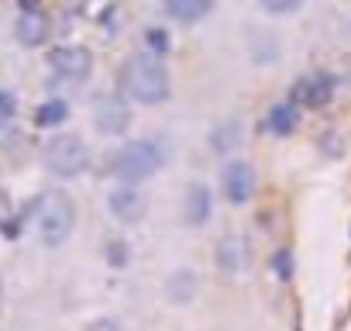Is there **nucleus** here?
Instances as JSON below:
<instances>
[{"label":"nucleus","instance_id":"nucleus-1","mask_svg":"<svg viewBox=\"0 0 351 331\" xmlns=\"http://www.w3.org/2000/svg\"><path fill=\"white\" fill-rule=\"evenodd\" d=\"M121 90L134 100V104H162L172 90V80H169V69L158 56L152 52H141L134 59H128L121 66Z\"/></svg>","mask_w":351,"mask_h":331},{"label":"nucleus","instance_id":"nucleus-2","mask_svg":"<svg viewBox=\"0 0 351 331\" xmlns=\"http://www.w3.org/2000/svg\"><path fill=\"white\" fill-rule=\"evenodd\" d=\"M114 176L121 180V183H141V180H148V176H155L158 170H162V148L155 145V141H148V138H138V141H128V145H121L117 152H114Z\"/></svg>","mask_w":351,"mask_h":331},{"label":"nucleus","instance_id":"nucleus-3","mask_svg":"<svg viewBox=\"0 0 351 331\" xmlns=\"http://www.w3.org/2000/svg\"><path fill=\"white\" fill-rule=\"evenodd\" d=\"M73 225H76V207H73L69 194L49 190L38 201V231H42V242L49 249H59L73 235Z\"/></svg>","mask_w":351,"mask_h":331},{"label":"nucleus","instance_id":"nucleus-4","mask_svg":"<svg viewBox=\"0 0 351 331\" xmlns=\"http://www.w3.org/2000/svg\"><path fill=\"white\" fill-rule=\"evenodd\" d=\"M45 166H49V173H56L62 180H73L90 166V148L76 135H59L45 145Z\"/></svg>","mask_w":351,"mask_h":331},{"label":"nucleus","instance_id":"nucleus-5","mask_svg":"<svg viewBox=\"0 0 351 331\" xmlns=\"http://www.w3.org/2000/svg\"><path fill=\"white\" fill-rule=\"evenodd\" d=\"M107 207H110V214H114L121 225H138V221H145V214H148V197H145L138 187L121 183V187L110 190Z\"/></svg>","mask_w":351,"mask_h":331},{"label":"nucleus","instance_id":"nucleus-6","mask_svg":"<svg viewBox=\"0 0 351 331\" xmlns=\"http://www.w3.org/2000/svg\"><path fill=\"white\" fill-rule=\"evenodd\" d=\"M49 66H52L56 76H62V80H76V83H80V80L90 76L93 59H90V52L80 49V45H59V49L49 52Z\"/></svg>","mask_w":351,"mask_h":331},{"label":"nucleus","instance_id":"nucleus-7","mask_svg":"<svg viewBox=\"0 0 351 331\" xmlns=\"http://www.w3.org/2000/svg\"><path fill=\"white\" fill-rule=\"evenodd\" d=\"M93 128L100 135H124L131 128V107L121 97H100L93 104Z\"/></svg>","mask_w":351,"mask_h":331},{"label":"nucleus","instance_id":"nucleus-8","mask_svg":"<svg viewBox=\"0 0 351 331\" xmlns=\"http://www.w3.org/2000/svg\"><path fill=\"white\" fill-rule=\"evenodd\" d=\"M221 187H224V197L231 204H248L252 194H255V170H252V162H245V159L228 162L224 176H221Z\"/></svg>","mask_w":351,"mask_h":331},{"label":"nucleus","instance_id":"nucleus-9","mask_svg":"<svg viewBox=\"0 0 351 331\" xmlns=\"http://www.w3.org/2000/svg\"><path fill=\"white\" fill-rule=\"evenodd\" d=\"M330 97H334V80H330V76H324V73L303 76V80L289 90L293 107H324Z\"/></svg>","mask_w":351,"mask_h":331},{"label":"nucleus","instance_id":"nucleus-10","mask_svg":"<svg viewBox=\"0 0 351 331\" xmlns=\"http://www.w3.org/2000/svg\"><path fill=\"white\" fill-rule=\"evenodd\" d=\"M210 211H214V194H210V187H207V183H193V187L186 190V201H183V218H186V225L204 228V225L210 221Z\"/></svg>","mask_w":351,"mask_h":331},{"label":"nucleus","instance_id":"nucleus-11","mask_svg":"<svg viewBox=\"0 0 351 331\" xmlns=\"http://www.w3.org/2000/svg\"><path fill=\"white\" fill-rule=\"evenodd\" d=\"M214 4L217 0H162V11L180 25H197L214 11Z\"/></svg>","mask_w":351,"mask_h":331},{"label":"nucleus","instance_id":"nucleus-12","mask_svg":"<svg viewBox=\"0 0 351 331\" xmlns=\"http://www.w3.org/2000/svg\"><path fill=\"white\" fill-rule=\"evenodd\" d=\"M165 297H169V304H176V307H186V304L197 297V273H193V269H176V273L165 279Z\"/></svg>","mask_w":351,"mask_h":331},{"label":"nucleus","instance_id":"nucleus-13","mask_svg":"<svg viewBox=\"0 0 351 331\" xmlns=\"http://www.w3.org/2000/svg\"><path fill=\"white\" fill-rule=\"evenodd\" d=\"M241 266H245V242L238 235H224L217 245V269L234 276V273H241Z\"/></svg>","mask_w":351,"mask_h":331},{"label":"nucleus","instance_id":"nucleus-14","mask_svg":"<svg viewBox=\"0 0 351 331\" xmlns=\"http://www.w3.org/2000/svg\"><path fill=\"white\" fill-rule=\"evenodd\" d=\"M18 38H21L25 45H42V42L49 38V21H45L38 11H25V14L18 18Z\"/></svg>","mask_w":351,"mask_h":331},{"label":"nucleus","instance_id":"nucleus-15","mask_svg":"<svg viewBox=\"0 0 351 331\" xmlns=\"http://www.w3.org/2000/svg\"><path fill=\"white\" fill-rule=\"evenodd\" d=\"M265 128H269L272 135H289V131L296 128V107H293V104H276V107L269 111V117H265Z\"/></svg>","mask_w":351,"mask_h":331},{"label":"nucleus","instance_id":"nucleus-16","mask_svg":"<svg viewBox=\"0 0 351 331\" xmlns=\"http://www.w3.org/2000/svg\"><path fill=\"white\" fill-rule=\"evenodd\" d=\"M238 138H241V124L238 121H224V124H217L210 131V148L214 152H231L238 145Z\"/></svg>","mask_w":351,"mask_h":331},{"label":"nucleus","instance_id":"nucleus-17","mask_svg":"<svg viewBox=\"0 0 351 331\" xmlns=\"http://www.w3.org/2000/svg\"><path fill=\"white\" fill-rule=\"evenodd\" d=\"M66 117H69L66 100H45V104L35 111V124H42V128H56V124H62Z\"/></svg>","mask_w":351,"mask_h":331},{"label":"nucleus","instance_id":"nucleus-18","mask_svg":"<svg viewBox=\"0 0 351 331\" xmlns=\"http://www.w3.org/2000/svg\"><path fill=\"white\" fill-rule=\"evenodd\" d=\"M145 45H148V52L152 56H169V49H172V42H169V32L165 28H148L145 32Z\"/></svg>","mask_w":351,"mask_h":331},{"label":"nucleus","instance_id":"nucleus-19","mask_svg":"<svg viewBox=\"0 0 351 331\" xmlns=\"http://www.w3.org/2000/svg\"><path fill=\"white\" fill-rule=\"evenodd\" d=\"M258 8L265 14H276V18H286V14H296L303 8V0H258Z\"/></svg>","mask_w":351,"mask_h":331},{"label":"nucleus","instance_id":"nucleus-20","mask_svg":"<svg viewBox=\"0 0 351 331\" xmlns=\"http://www.w3.org/2000/svg\"><path fill=\"white\" fill-rule=\"evenodd\" d=\"M107 259H110V266H124V262H128V245H124L121 238H117V242H110Z\"/></svg>","mask_w":351,"mask_h":331},{"label":"nucleus","instance_id":"nucleus-21","mask_svg":"<svg viewBox=\"0 0 351 331\" xmlns=\"http://www.w3.org/2000/svg\"><path fill=\"white\" fill-rule=\"evenodd\" d=\"M272 266H276V273H279V279H289L293 276V266H289V252L282 249V252H276V259H272Z\"/></svg>","mask_w":351,"mask_h":331},{"label":"nucleus","instance_id":"nucleus-22","mask_svg":"<svg viewBox=\"0 0 351 331\" xmlns=\"http://www.w3.org/2000/svg\"><path fill=\"white\" fill-rule=\"evenodd\" d=\"M86 331H121V324H117L114 317H97V321H93Z\"/></svg>","mask_w":351,"mask_h":331},{"label":"nucleus","instance_id":"nucleus-23","mask_svg":"<svg viewBox=\"0 0 351 331\" xmlns=\"http://www.w3.org/2000/svg\"><path fill=\"white\" fill-rule=\"evenodd\" d=\"M14 114V97L0 90V117H11Z\"/></svg>","mask_w":351,"mask_h":331},{"label":"nucleus","instance_id":"nucleus-24","mask_svg":"<svg viewBox=\"0 0 351 331\" xmlns=\"http://www.w3.org/2000/svg\"><path fill=\"white\" fill-rule=\"evenodd\" d=\"M73 8H86V4H93V0H69Z\"/></svg>","mask_w":351,"mask_h":331},{"label":"nucleus","instance_id":"nucleus-25","mask_svg":"<svg viewBox=\"0 0 351 331\" xmlns=\"http://www.w3.org/2000/svg\"><path fill=\"white\" fill-rule=\"evenodd\" d=\"M0 304H4V286H0Z\"/></svg>","mask_w":351,"mask_h":331}]
</instances>
